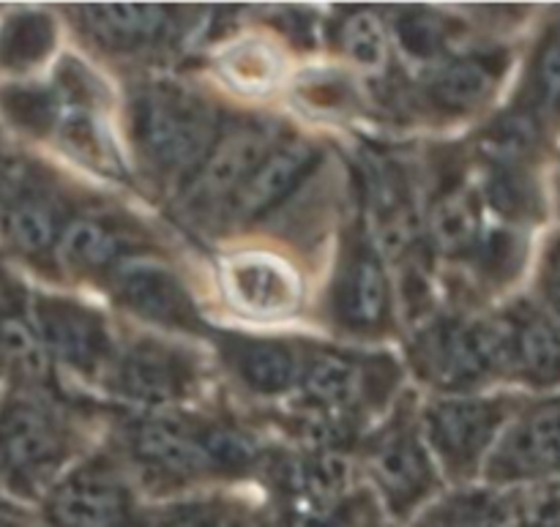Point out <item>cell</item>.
Instances as JSON below:
<instances>
[{
  "label": "cell",
  "instance_id": "cell-33",
  "mask_svg": "<svg viewBox=\"0 0 560 527\" xmlns=\"http://www.w3.org/2000/svg\"><path fill=\"white\" fill-rule=\"evenodd\" d=\"M530 298L560 320V230L547 235V241L541 244Z\"/></svg>",
  "mask_w": 560,
  "mask_h": 527
},
{
  "label": "cell",
  "instance_id": "cell-12",
  "mask_svg": "<svg viewBox=\"0 0 560 527\" xmlns=\"http://www.w3.org/2000/svg\"><path fill=\"white\" fill-rule=\"evenodd\" d=\"M206 361L197 350L164 333L120 337L102 391L109 405L129 410L189 408L206 388Z\"/></svg>",
  "mask_w": 560,
  "mask_h": 527
},
{
  "label": "cell",
  "instance_id": "cell-13",
  "mask_svg": "<svg viewBox=\"0 0 560 527\" xmlns=\"http://www.w3.org/2000/svg\"><path fill=\"white\" fill-rule=\"evenodd\" d=\"M523 399L520 394L485 391L421 402V432L446 484L463 490L481 479L487 457Z\"/></svg>",
  "mask_w": 560,
  "mask_h": 527
},
{
  "label": "cell",
  "instance_id": "cell-23",
  "mask_svg": "<svg viewBox=\"0 0 560 527\" xmlns=\"http://www.w3.org/2000/svg\"><path fill=\"white\" fill-rule=\"evenodd\" d=\"M465 148H468L474 184L487 216L506 227L525 230V233L545 222L547 195L539 173L541 159L520 156V153L476 151L468 142Z\"/></svg>",
  "mask_w": 560,
  "mask_h": 527
},
{
  "label": "cell",
  "instance_id": "cell-24",
  "mask_svg": "<svg viewBox=\"0 0 560 527\" xmlns=\"http://www.w3.org/2000/svg\"><path fill=\"white\" fill-rule=\"evenodd\" d=\"M394 58L416 71L441 63L457 49L468 47L470 25L463 14L435 5H392L383 9Z\"/></svg>",
  "mask_w": 560,
  "mask_h": 527
},
{
  "label": "cell",
  "instance_id": "cell-8",
  "mask_svg": "<svg viewBox=\"0 0 560 527\" xmlns=\"http://www.w3.org/2000/svg\"><path fill=\"white\" fill-rule=\"evenodd\" d=\"M514 52L506 44H476L448 55L441 63L416 71L410 80H372L377 102L386 109L424 120L430 126H452L479 118L490 109L512 71Z\"/></svg>",
  "mask_w": 560,
  "mask_h": 527
},
{
  "label": "cell",
  "instance_id": "cell-31",
  "mask_svg": "<svg viewBox=\"0 0 560 527\" xmlns=\"http://www.w3.org/2000/svg\"><path fill=\"white\" fill-rule=\"evenodd\" d=\"M0 118L27 140H52L60 118L58 91L52 82H9L0 87Z\"/></svg>",
  "mask_w": 560,
  "mask_h": 527
},
{
  "label": "cell",
  "instance_id": "cell-18",
  "mask_svg": "<svg viewBox=\"0 0 560 527\" xmlns=\"http://www.w3.org/2000/svg\"><path fill=\"white\" fill-rule=\"evenodd\" d=\"M142 255H164V246H159L145 222L104 202H88L66 224L55 266L58 279L98 288L120 262Z\"/></svg>",
  "mask_w": 560,
  "mask_h": 527
},
{
  "label": "cell",
  "instance_id": "cell-7",
  "mask_svg": "<svg viewBox=\"0 0 560 527\" xmlns=\"http://www.w3.org/2000/svg\"><path fill=\"white\" fill-rule=\"evenodd\" d=\"M320 320L345 342L381 344L399 333V298L394 271L355 208L339 227L331 271L323 288Z\"/></svg>",
  "mask_w": 560,
  "mask_h": 527
},
{
  "label": "cell",
  "instance_id": "cell-14",
  "mask_svg": "<svg viewBox=\"0 0 560 527\" xmlns=\"http://www.w3.org/2000/svg\"><path fill=\"white\" fill-rule=\"evenodd\" d=\"M38 503L49 527H151V508L107 446L82 454Z\"/></svg>",
  "mask_w": 560,
  "mask_h": 527
},
{
  "label": "cell",
  "instance_id": "cell-28",
  "mask_svg": "<svg viewBox=\"0 0 560 527\" xmlns=\"http://www.w3.org/2000/svg\"><path fill=\"white\" fill-rule=\"evenodd\" d=\"M151 527H277L271 512L230 492L191 495L151 508Z\"/></svg>",
  "mask_w": 560,
  "mask_h": 527
},
{
  "label": "cell",
  "instance_id": "cell-11",
  "mask_svg": "<svg viewBox=\"0 0 560 527\" xmlns=\"http://www.w3.org/2000/svg\"><path fill=\"white\" fill-rule=\"evenodd\" d=\"M288 129V120L277 115L230 113L202 167L170 202L178 222L213 238L228 202Z\"/></svg>",
  "mask_w": 560,
  "mask_h": 527
},
{
  "label": "cell",
  "instance_id": "cell-36",
  "mask_svg": "<svg viewBox=\"0 0 560 527\" xmlns=\"http://www.w3.org/2000/svg\"><path fill=\"white\" fill-rule=\"evenodd\" d=\"M556 197H558V211H560V169H558V178H556Z\"/></svg>",
  "mask_w": 560,
  "mask_h": 527
},
{
  "label": "cell",
  "instance_id": "cell-16",
  "mask_svg": "<svg viewBox=\"0 0 560 527\" xmlns=\"http://www.w3.org/2000/svg\"><path fill=\"white\" fill-rule=\"evenodd\" d=\"M323 164L326 145L290 126L228 202L213 238L249 233L257 224H266L284 206H290L306 184L315 180Z\"/></svg>",
  "mask_w": 560,
  "mask_h": 527
},
{
  "label": "cell",
  "instance_id": "cell-10",
  "mask_svg": "<svg viewBox=\"0 0 560 527\" xmlns=\"http://www.w3.org/2000/svg\"><path fill=\"white\" fill-rule=\"evenodd\" d=\"M211 16L213 11L200 5L162 3H82L63 9V20L71 22L77 38L98 58L148 66V74L153 66L173 63L184 55Z\"/></svg>",
  "mask_w": 560,
  "mask_h": 527
},
{
  "label": "cell",
  "instance_id": "cell-3",
  "mask_svg": "<svg viewBox=\"0 0 560 527\" xmlns=\"http://www.w3.org/2000/svg\"><path fill=\"white\" fill-rule=\"evenodd\" d=\"M230 109L180 77L140 74L124 91V148L131 175L173 202L211 153Z\"/></svg>",
  "mask_w": 560,
  "mask_h": 527
},
{
  "label": "cell",
  "instance_id": "cell-34",
  "mask_svg": "<svg viewBox=\"0 0 560 527\" xmlns=\"http://www.w3.org/2000/svg\"><path fill=\"white\" fill-rule=\"evenodd\" d=\"M22 512L11 501L0 495V527H22Z\"/></svg>",
  "mask_w": 560,
  "mask_h": 527
},
{
  "label": "cell",
  "instance_id": "cell-26",
  "mask_svg": "<svg viewBox=\"0 0 560 527\" xmlns=\"http://www.w3.org/2000/svg\"><path fill=\"white\" fill-rule=\"evenodd\" d=\"M509 107L528 115L547 137L560 126V11L541 27Z\"/></svg>",
  "mask_w": 560,
  "mask_h": 527
},
{
  "label": "cell",
  "instance_id": "cell-25",
  "mask_svg": "<svg viewBox=\"0 0 560 527\" xmlns=\"http://www.w3.org/2000/svg\"><path fill=\"white\" fill-rule=\"evenodd\" d=\"M323 44L353 69L383 80L392 74L394 49L383 9L345 5L323 14Z\"/></svg>",
  "mask_w": 560,
  "mask_h": 527
},
{
  "label": "cell",
  "instance_id": "cell-29",
  "mask_svg": "<svg viewBox=\"0 0 560 527\" xmlns=\"http://www.w3.org/2000/svg\"><path fill=\"white\" fill-rule=\"evenodd\" d=\"M213 69L228 82L230 91L244 96H268L282 80V55L266 38H235L219 49Z\"/></svg>",
  "mask_w": 560,
  "mask_h": 527
},
{
  "label": "cell",
  "instance_id": "cell-19",
  "mask_svg": "<svg viewBox=\"0 0 560 527\" xmlns=\"http://www.w3.org/2000/svg\"><path fill=\"white\" fill-rule=\"evenodd\" d=\"M490 490L560 481V394L523 399L481 470Z\"/></svg>",
  "mask_w": 560,
  "mask_h": 527
},
{
  "label": "cell",
  "instance_id": "cell-21",
  "mask_svg": "<svg viewBox=\"0 0 560 527\" xmlns=\"http://www.w3.org/2000/svg\"><path fill=\"white\" fill-rule=\"evenodd\" d=\"M217 282L224 304L244 320L271 326L293 320L304 309V277L279 251H228L217 262Z\"/></svg>",
  "mask_w": 560,
  "mask_h": 527
},
{
  "label": "cell",
  "instance_id": "cell-1",
  "mask_svg": "<svg viewBox=\"0 0 560 527\" xmlns=\"http://www.w3.org/2000/svg\"><path fill=\"white\" fill-rule=\"evenodd\" d=\"M107 441L140 495L178 501L189 492L260 476L271 443L230 410H129L104 402Z\"/></svg>",
  "mask_w": 560,
  "mask_h": 527
},
{
  "label": "cell",
  "instance_id": "cell-20",
  "mask_svg": "<svg viewBox=\"0 0 560 527\" xmlns=\"http://www.w3.org/2000/svg\"><path fill=\"white\" fill-rule=\"evenodd\" d=\"M202 339L211 342L219 370L246 399L279 408L293 397L304 364V337H271L208 326Z\"/></svg>",
  "mask_w": 560,
  "mask_h": 527
},
{
  "label": "cell",
  "instance_id": "cell-35",
  "mask_svg": "<svg viewBox=\"0 0 560 527\" xmlns=\"http://www.w3.org/2000/svg\"><path fill=\"white\" fill-rule=\"evenodd\" d=\"M503 527H525L523 523H517V519H514V514H512V495H509V519H506V525Z\"/></svg>",
  "mask_w": 560,
  "mask_h": 527
},
{
  "label": "cell",
  "instance_id": "cell-5",
  "mask_svg": "<svg viewBox=\"0 0 560 527\" xmlns=\"http://www.w3.org/2000/svg\"><path fill=\"white\" fill-rule=\"evenodd\" d=\"M402 366L432 397L485 394L506 383L498 315L448 306L421 317L405 337Z\"/></svg>",
  "mask_w": 560,
  "mask_h": 527
},
{
  "label": "cell",
  "instance_id": "cell-4",
  "mask_svg": "<svg viewBox=\"0 0 560 527\" xmlns=\"http://www.w3.org/2000/svg\"><path fill=\"white\" fill-rule=\"evenodd\" d=\"M102 410L66 388L9 386L0 399V484L22 501L44 492L88 448V426Z\"/></svg>",
  "mask_w": 560,
  "mask_h": 527
},
{
  "label": "cell",
  "instance_id": "cell-27",
  "mask_svg": "<svg viewBox=\"0 0 560 527\" xmlns=\"http://www.w3.org/2000/svg\"><path fill=\"white\" fill-rule=\"evenodd\" d=\"M60 44V20L49 9H11L0 20V74L25 77L42 71Z\"/></svg>",
  "mask_w": 560,
  "mask_h": 527
},
{
  "label": "cell",
  "instance_id": "cell-15",
  "mask_svg": "<svg viewBox=\"0 0 560 527\" xmlns=\"http://www.w3.org/2000/svg\"><path fill=\"white\" fill-rule=\"evenodd\" d=\"M27 312L55 372L102 386L120 344L113 320L98 306L52 290H33Z\"/></svg>",
  "mask_w": 560,
  "mask_h": 527
},
{
  "label": "cell",
  "instance_id": "cell-17",
  "mask_svg": "<svg viewBox=\"0 0 560 527\" xmlns=\"http://www.w3.org/2000/svg\"><path fill=\"white\" fill-rule=\"evenodd\" d=\"M109 304L164 337H206L211 323L202 317L195 293L164 255H142L120 262L102 284Z\"/></svg>",
  "mask_w": 560,
  "mask_h": 527
},
{
  "label": "cell",
  "instance_id": "cell-30",
  "mask_svg": "<svg viewBox=\"0 0 560 527\" xmlns=\"http://www.w3.org/2000/svg\"><path fill=\"white\" fill-rule=\"evenodd\" d=\"M509 519V490L463 487L432 501L410 527H503Z\"/></svg>",
  "mask_w": 560,
  "mask_h": 527
},
{
  "label": "cell",
  "instance_id": "cell-32",
  "mask_svg": "<svg viewBox=\"0 0 560 527\" xmlns=\"http://www.w3.org/2000/svg\"><path fill=\"white\" fill-rule=\"evenodd\" d=\"M295 96L317 113H334V109L353 113L359 104V91L345 71H310V74L299 77Z\"/></svg>",
  "mask_w": 560,
  "mask_h": 527
},
{
  "label": "cell",
  "instance_id": "cell-2",
  "mask_svg": "<svg viewBox=\"0 0 560 527\" xmlns=\"http://www.w3.org/2000/svg\"><path fill=\"white\" fill-rule=\"evenodd\" d=\"M402 391L405 366L394 353L304 337L299 386L268 419L295 446L353 454Z\"/></svg>",
  "mask_w": 560,
  "mask_h": 527
},
{
  "label": "cell",
  "instance_id": "cell-9",
  "mask_svg": "<svg viewBox=\"0 0 560 527\" xmlns=\"http://www.w3.org/2000/svg\"><path fill=\"white\" fill-rule=\"evenodd\" d=\"M85 206L82 191L47 164L27 156L0 162V244L31 271L58 279L60 235Z\"/></svg>",
  "mask_w": 560,
  "mask_h": 527
},
{
  "label": "cell",
  "instance_id": "cell-22",
  "mask_svg": "<svg viewBox=\"0 0 560 527\" xmlns=\"http://www.w3.org/2000/svg\"><path fill=\"white\" fill-rule=\"evenodd\" d=\"M503 331L506 383L528 391L552 394L560 388V320L530 295L512 298L495 309Z\"/></svg>",
  "mask_w": 560,
  "mask_h": 527
},
{
  "label": "cell",
  "instance_id": "cell-6",
  "mask_svg": "<svg viewBox=\"0 0 560 527\" xmlns=\"http://www.w3.org/2000/svg\"><path fill=\"white\" fill-rule=\"evenodd\" d=\"M419 408V394L405 388L353 452L361 484L375 495L386 519L399 525L413 523L446 484L421 432Z\"/></svg>",
  "mask_w": 560,
  "mask_h": 527
}]
</instances>
